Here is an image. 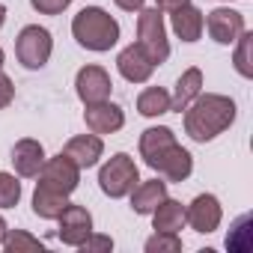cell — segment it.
Listing matches in <instances>:
<instances>
[{"mask_svg":"<svg viewBox=\"0 0 253 253\" xmlns=\"http://www.w3.org/2000/svg\"><path fill=\"white\" fill-rule=\"evenodd\" d=\"M149 167H152L155 173H161L167 182H185V179L191 176V170H194V158H191V152L182 149L179 143H170L164 152H158V155L149 161Z\"/></svg>","mask_w":253,"mask_h":253,"instance_id":"9c48e42d","label":"cell"},{"mask_svg":"<svg viewBox=\"0 0 253 253\" xmlns=\"http://www.w3.org/2000/svg\"><path fill=\"white\" fill-rule=\"evenodd\" d=\"M57 220H60L57 235H60V241L69 244V247H81V244L92 235V214H89L84 206L69 203V206L60 211Z\"/></svg>","mask_w":253,"mask_h":253,"instance_id":"8992f818","label":"cell"},{"mask_svg":"<svg viewBox=\"0 0 253 253\" xmlns=\"http://www.w3.org/2000/svg\"><path fill=\"white\" fill-rule=\"evenodd\" d=\"M200 92H203V72H200L197 66H191V69L182 72V78L176 81V92L170 95V110L182 113Z\"/></svg>","mask_w":253,"mask_h":253,"instance_id":"e0dca14e","label":"cell"},{"mask_svg":"<svg viewBox=\"0 0 253 253\" xmlns=\"http://www.w3.org/2000/svg\"><path fill=\"white\" fill-rule=\"evenodd\" d=\"M155 3H158V9H161V12H176L179 6L191 3V0H155Z\"/></svg>","mask_w":253,"mask_h":253,"instance_id":"4dcf8cb0","label":"cell"},{"mask_svg":"<svg viewBox=\"0 0 253 253\" xmlns=\"http://www.w3.org/2000/svg\"><path fill=\"white\" fill-rule=\"evenodd\" d=\"M116 69H119V75L128 81V84H146V81L152 78V72H155V63H152V57L134 42V45H128V48L119 51Z\"/></svg>","mask_w":253,"mask_h":253,"instance_id":"7c38bea8","label":"cell"},{"mask_svg":"<svg viewBox=\"0 0 253 253\" xmlns=\"http://www.w3.org/2000/svg\"><path fill=\"white\" fill-rule=\"evenodd\" d=\"M72 36L86 51H110L119 42V24L101 6H86L72 18Z\"/></svg>","mask_w":253,"mask_h":253,"instance_id":"7a4b0ae2","label":"cell"},{"mask_svg":"<svg viewBox=\"0 0 253 253\" xmlns=\"http://www.w3.org/2000/svg\"><path fill=\"white\" fill-rule=\"evenodd\" d=\"M170 24H173V33L182 42H197L203 36V12L197 6H191V3H185L176 12H170Z\"/></svg>","mask_w":253,"mask_h":253,"instance_id":"2e32d148","label":"cell"},{"mask_svg":"<svg viewBox=\"0 0 253 253\" xmlns=\"http://www.w3.org/2000/svg\"><path fill=\"white\" fill-rule=\"evenodd\" d=\"M0 69H3V48H0Z\"/></svg>","mask_w":253,"mask_h":253,"instance_id":"e575fe53","label":"cell"},{"mask_svg":"<svg viewBox=\"0 0 253 253\" xmlns=\"http://www.w3.org/2000/svg\"><path fill=\"white\" fill-rule=\"evenodd\" d=\"M63 155L78 167V170H89L98 164V158L104 155V143L98 134H78L63 146Z\"/></svg>","mask_w":253,"mask_h":253,"instance_id":"5bb4252c","label":"cell"},{"mask_svg":"<svg viewBox=\"0 0 253 253\" xmlns=\"http://www.w3.org/2000/svg\"><path fill=\"white\" fill-rule=\"evenodd\" d=\"M152 226L155 232H179L185 226V206L179 200L164 197L152 211Z\"/></svg>","mask_w":253,"mask_h":253,"instance_id":"ffe728a7","label":"cell"},{"mask_svg":"<svg viewBox=\"0 0 253 253\" xmlns=\"http://www.w3.org/2000/svg\"><path fill=\"white\" fill-rule=\"evenodd\" d=\"M21 200V182L12 173H0V209H12Z\"/></svg>","mask_w":253,"mask_h":253,"instance_id":"484cf974","label":"cell"},{"mask_svg":"<svg viewBox=\"0 0 253 253\" xmlns=\"http://www.w3.org/2000/svg\"><path fill=\"white\" fill-rule=\"evenodd\" d=\"M6 229H9V226H6V220L0 217V244H3V238H6Z\"/></svg>","mask_w":253,"mask_h":253,"instance_id":"d6a6232c","label":"cell"},{"mask_svg":"<svg viewBox=\"0 0 253 253\" xmlns=\"http://www.w3.org/2000/svg\"><path fill=\"white\" fill-rule=\"evenodd\" d=\"M81 250H84V253H98V250H113V238H110V235H95V232H92V235H89V238H86V241L81 244Z\"/></svg>","mask_w":253,"mask_h":253,"instance_id":"83f0119b","label":"cell"},{"mask_svg":"<svg viewBox=\"0 0 253 253\" xmlns=\"http://www.w3.org/2000/svg\"><path fill=\"white\" fill-rule=\"evenodd\" d=\"M75 89H78V98L84 104H95V101H107L110 98V75L101 69V66H84L75 78Z\"/></svg>","mask_w":253,"mask_h":253,"instance_id":"30bf717a","label":"cell"},{"mask_svg":"<svg viewBox=\"0 0 253 253\" xmlns=\"http://www.w3.org/2000/svg\"><path fill=\"white\" fill-rule=\"evenodd\" d=\"M30 6L42 15H60L69 6V0H30Z\"/></svg>","mask_w":253,"mask_h":253,"instance_id":"4316f807","label":"cell"},{"mask_svg":"<svg viewBox=\"0 0 253 253\" xmlns=\"http://www.w3.org/2000/svg\"><path fill=\"white\" fill-rule=\"evenodd\" d=\"M203 27L209 30V36L217 42V45H235V39L247 30L244 27V15L235 12V9H211L209 18H203Z\"/></svg>","mask_w":253,"mask_h":253,"instance_id":"ba28073f","label":"cell"},{"mask_svg":"<svg viewBox=\"0 0 253 253\" xmlns=\"http://www.w3.org/2000/svg\"><path fill=\"white\" fill-rule=\"evenodd\" d=\"M113 3L119 9H125V12H140L143 9V0H113Z\"/></svg>","mask_w":253,"mask_h":253,"instance_id":"1f68e13d","label":"cell"},{"mask_svg":"<svg viewBox=\"0 0 253 253\" xmlns=\"http://www.w3.org/2000/svg\"><path fill=\"white\" fill-rule=\"evenodd\" d=\"M220 217H223V211H220V200L214 194H200L185 209V223H191V229L206 232V235L220 226Z\"/></svg>","mask_w":253,"mask_h":253,"instance_id":"8fae6325","label":"cell"},{"mask_svg":"<svg viewBox=\"0 0 253 253\" xmlns=\"http://www.w3.org/2000/svg\"><path fill=\"white\" fill-rule=\"evenodd\" d=\"M137 110L143 116H161L170 110V92L161 89V86H146L140 95H137Z\"/></svg>","mask_w":253,"mask_h":253,"instance_id":"7402d4cb","label":"cell"},{"mask_svg":"<svg viewBox=\"0 0 253 253\" xmlns=\"http://www.w3.org/2000/svg\"><path fill=\"white\" fill-rule=\"evenodd\" d=\"M164 197H167V182H158V179L137 182V188L131 191V209L137 214H152Z\"/></svg>","mask_w":253,"mask_h":253,"instance_id":"ac0fdd59","label":"cell"},{"mask_svg":"<svg viewBox=\"0 0 253 253\" xmlns=\"http://www.w3.org/2000/svg\"><path fill=\"white\" fill-rule=\"evenodd\" d=\"M51 51H54V39L39 24L24 27L15 39V54H18V63L24 69H42L51 60Z\"/></svg>","mask_w":253,"mask_h":253,"instance_id":"5b68a950","label":"cell"},{"mask_svg":"<svg viewBox=\"0 0 253 253\" xmlns=\"http://www.w3.org/2000/svg\"><path fill=\"white\" fill-rule=\"evenodd\" d=\"M3 247H6V253H42L45 250V244L24 229H6Z\"/></svg>","mask_w":253,"mask_h":253,"instance_id":"603a6c76","label":"cell"},{"mask_svg":"<svg viewBox=\"0 0 253 253\" xmlns=\"http://www.w3.org/2000/svg\"><path fill=\"white\" fill-rule=\"evenodd\" d=\"M137 45L152 57L155 66L167 63L170 57V42H167V27H164V15L161 9H140L137 15Z\"/></svg>","mask_w":253,"mask_h":253,"instance_id":"277c9868","label":"cell"},{"mask_svg":"<svg viewBox=\"0 0 253 253\" xmlns=\"http://www.w3.org/2000/svg\"><path fill=\"white\" fill-rule=\"evenodd\" d=\"M140 182V170L134 164L131 155H125V152H116L101 170H98V188L110 197V200H122V197H128Z\"/></svg>","mask_w":253,"mask_h":253,"instance_id":"3957f363","label":"cell"},{"mask_svg":"<svg viewBox=\"0 0 253 253\" xmlns=\"http://www.w3.org/2000/svg\"><path fill=\"white\" fill-rule=\"evenodd\" d=\"M3 24H6V6L0 3V27H3Z\"/></svg>","mask_w":253,"mask_h":253,"instance_id":"836d02e7","label":"cell"},{"mask_svg":"<svg viewBox=\"0 0 253 253\" xmlns=\"http://www.w3.org/2000/svg\"><path fill=\"white\" fill-rule=\"evenodd\" d=\"M179 250H182L179 232H155L146 241V253H179Z\"/></svg>","mask_w":253,"mask_h":253,"instance_id":"d4e9b609","label":"cell"},{"mask_svg":"<svg viewBox=\"0 0 253 253\" xmlns=\"http://www.w3.org/2000/svg\"><path fill=\"white\" fill-rule=\"evenodd\" d=\"M238 48H235V72L241 75V78H253V63H250V51H253V33H241L238 39Z\"/></svg>","mask_w":253,"mask_h":253,"instance_id":"cb8c5ba5","label":"cell"},{"mask_svg":"<svg viewBox=\"0 0 253 253\" xmlns=\"http://www.w3.org/2000/svg\"><path fill=\"white\" fill-rule=\"evenodd\" d=\"M235 122V101L220 92H200L185 107V134L197 143H209Z\"/></svg>","mask_w":253,"mask_h":253,"instance_id":"6da1fadb","label":"cell"},{"mask_svg":"<svg viewBox=\"0 0 253 253\" xmlns=\"http://www.w3.org/2000/svg\"><path fill=\"white\" fill-rule=\"evenodd\" d=\"M247 223H250V220H247V217H241L235 229H238V232H247ZM226 247H229V250H247V244H238L235 238H226Z\"/></svg>","mask_w":253,"mask_h":253,"instance_id":"f546056e","label":"cell"},{"mask_svg":"<svg viewBox=\"0 0 253 253\" xmlns=\"http://www.w3.org/2000/svg\"><path fill=\"white\" fill-rule=\"evenodd\" d=\"M39 182L54 188V191H60V194H72L78 188V182H81V170L60 152L54 158H45V164L39 170Z\"/></svg>","mask_w":253,"mask_h":253,"instance_id":"52a82bcc","label":"cell"},{"mask_svg":"<svg viewBox=\"0 0 253 253\" xmlns=\"http://www.w3.org/2000/svg\"><path fill=\"white\" fill-rule=\"evenodd\" d=\"M69 206V194H60L48 185H36V194H33V211L42 217V220H57L60 211Z\"/></svg>","mask_w":253,"mask_h":253,"instance_id":"d6986e66","label":"cell"},{"mask_svg":"<svg viewBox=\"0 0 253 253\" xmlns=\"http://www.w3.org/2000/svg\"><path fill=\"white\" fill-rule=\"evenodd\" d=\"M42 164H45V146H42L39 140L24 137V140H18V143L12 146V167H15L18 176L33 179V176H39Z\"/></svg>","mask_w":253,"mask_h":253,"instance_id":"9a60e30c","label":"cell"},{"mask_svg":"<svg viewBox=\"0 0 253 253\" xmlns=\"http://www.w3.org/2000/svg\"><path fill=\"white\" fill-rule=\"evenodd\" d=\"M84 122H86V128L92 134H113L125 125V113L113 101H95V104H86Z\"/></svg>","mask_w":253,"mask_h":253,"instance_id":"4fadbf2b","label":"cell"},{"mask_svg":"<svg viewBox=\"0 0 253 253\" xmlns=\"http://www.w3.org/2000/svg\"><path fill=\"white\" fill-rule=\"evenodd\" d=\"M12 98H15V86H12V81L0 72V110L3 107H9L12 104Z\"/></svg>","mask_w":253,"mask_h":253,"instance_id":"f1b7e54d","label":"cell"},{"mask_svg":"<svg viewBox=\"0 0 253 253\" xmlns=\"http://www.w3.org/2000/svg\"><path fill=\"white\" fill-rule=\"evenodd\" d=\"M69 3H72V0H69Z\"/></svg>","mask_w":253,"mask_h":253,"instance_id":"d590c367","label":"cell"},{"mask_svg":"<svg viewBox=\"0 0 253 253\" xmlns=\"http://www.w3.org/2000/svg\"><path fill=\"white\" fill-rule=\"evenodd\" d=\"M170 143H176V134H173V128H167V125H152V128H146L143 134H140V155H143V161L149 164L158 152H164Z\"/></svg>","mask_w":253,"mask_h":253,"instance_id":"44dd1931","label":"cell"}]
</instances>
